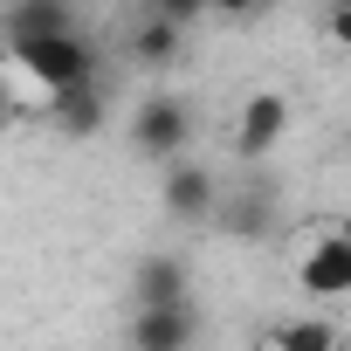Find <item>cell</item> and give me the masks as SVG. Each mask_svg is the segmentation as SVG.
Returning a JSON list of instances; mask_svg holds the SVG:
<instances>
[{
  "instance_id": "cell-17",
  "label": "cell",
  "mask_w": 351,
  "mask_h": 351,
  "mask_svg": "<svg viewBox=\"0 0 351 351\" xmlns=\"http://www.w3.org/2000/svg\"><path fill=\"white\" fill-rule=\"evenodd\" d=\"M324 8H351V0H324Z\"/></svg>"
},
{
  "instance_id": "cell-4",
  "label": "cell",
  "mask_w": 351,
  "mask_h": 351,
  "mask_svg": "<svg viewBox=\"0 0 351 351\" xmlns=\"http://www.w3.org/2000/svg\"><path fill=\"white\" fill-rule=\"evenodd\" d=\"M282 131H289V97H282V90H255V97L241 104L234 152H241V158H262V152L282 145Z\"/></svg>"
},
{
  "instance_id": "cell-8",
  "label": "cell",
  "mask_w": 351,
  "mask_h": 351,
  "mask_svg": "<svg viewBox=\"0 0 351 351\" xmlns=\"http://www.w3.org/2000/svg\"><path fill=\"white\" fill-rule=\"evenodd\" d=\"M104 117H110V97H104L97 83H76V90L49 97V124H56V131H69V138H97V131H104Z\"/></svg>"
},
{
  "instance_id": "cell-15",
  "label": "cell",
  "mask_w": 351,
  "mask_h": 351,
  "mask_svg": "<svg viewBox=\"0 0 351 351\" xmlns=\"http://www.w3.org/2000/svg\"><path fill=\"white\" fill-rule=\"evenodd\" d=\"M207 8H214V14H255L262 0H207Z\"/></svg>"
},
{
  "instance_id": "cell-12",
  "label": "cell",
  "mask_w": 351,
  "mask_h": 351,
  "mask_svg": "<svg viewBox=\"0 0 351 351\" xmlns=\"http://www.w3.org/2000/svg\"><path fill=\"white\" fill-rule=\"evenodd\" d=\"M262 351H337V330L324 317H289L262 337Z\"/></svg>"
},
{
  "instance_id": "cell-13",
  "label": "cell",
  "mask_w": 351,
  "mask_h": 351,
  "mask_svg": "<svg viewBox=\"0 0 351 351\" xmlns=\"http://www.w3.org/2000/svg\"><path fill=\"white\" fill-rule=\"evenodd\" d=\"M152 14H158V21H180V28H186V21H200V14H207V0H152Z\"/></svg>"
},
{
  "instance_id": "cell-10",
  "label": "cell",
  "mask_w": 351,
  "mask_h": 351,
  "mask_svg": "<svg viewBox=\"0 0 351 351\" xmlns=\"http://www.w3.org/2000/svg\"><path fill=\"white\" fill-rule=\"evenodd\" d=\"M234 241H262L269 228H276V193L269 186H248V193H228L221 200V214H214Z\"/></svg>"
},
{
  "instance_id": "cell-1",
  "label": "cell",
  "mask_w": 351,
  "mask_h": 351,
  "mask_svg": "<svg viewBox=\"0 0 351 351\" xmlns=\"http://www.w3.org/2000/svg\"><path fill=\"white\" fill-rule=\"evenodd\" d=\"M8 49H14V62H21L49 97H62V90H76V83H97V56H90L83 35H42V42H8Z\"/></svg>"
},
{
  "instance_id": "cell-11",
  "label": "cell",
  "mask_w": 351,
  "mask_h": 351,
  "mask_svg": "<svg viewBox=\"0 0 351 351\" xmlns=\"http://www.w3.org/2000/svg\"><path fill=\"white\" fill-rule=\"evenodd\" d=\"M180 49H186V28H180V21H158V14L138 21V35H131V56H138L145 69H165Z\"/></svg>"
},
{
  "instance_id": "cell-9",
  "label": "cell",
  "mask_w": 351,
  "mask_h": 351,
  "mask_svg": "<svg viewBox=\"0 0 351 351\" xmlns=\"http://www.w3.org/2000/svg\"><path fill=\"white\" fill-rule=\"evenodd\" d=\"M42 35H76L69 0H14L8 8V42H42Z\"/></svg>"
},
{
  "instance_id": "cell-14",
  "label": "cell",
  "mask_w": 351,
  "mask_h": 351,
  "mask_svg": "<svg viewBox=\"0 0 351 351\" xmlns=\"http://www.w3.org/2000/svg\"><path fill=\"white\" fill-rule=\"evenodd\" d=\"M324 42L351 56V8H330V14H324Z\"/></svg>"
},
{
  "instance_id": "cell-5",
  "label": "cell",
  "mask_w": 351,
  "mask_h": 351,
  "mask_svg": "<svg viewBox=\"0 0 351 351\" xmlns=\"http://www.w3.org/2000/svg\"><path fill=\"white\" fill-rule=\"evenodd\" d=\"M131 296H138V310L193 303V276H186L180 255H138V269H131Z\"/></svg>"
},
{
  "instance_id": "cell-16",
  "label": "cell",
  "mask_w": 351,
  "mask_h": 351,
  "mask_svg": "<svg viewBox=\"0 0 351 351\" xmlns=\"http://www.w3.org/2000/svg\"><path fill=\"white\" fill-rule=\"evenodd\" d=\"M8 117H14V97H8V83H0V131H8Z\"/></svg>"
},
{
  "instance_id": "cell-6",
  "label": "cell",
  "mask_w": 351,
  "mask_h": 351,
  "mask_svg": "<svg viewBox=\"0 0 351 351\" xmlns=\"http://www.w3.org/2000/svg\"><path fill=\"white\" fill-rule=\"evenodd\" d=\"M200 310L172 303V310H131V351H193Z\"/></svg>"
},
{
  "instance_id": "cell-2",
  "label": "cell",
  "mask_w": 351,
  "mask_h": 351,
  "mask_svg": "<svg viewBox=\"0 0 351 351\" xmlns=\"http://www.w3.org/2000/svg\"><path fill=\"white\" fill-rule=\"evenodd\" d=\"M186 145H193V110H186L180 97H165V90H158V97L138 104V117H131V152H138V158L180 165Z\"/></svg>"
},
{
  "instance_id": "cell-3",
  "label": "cell",
  "mask_w": 351,
  "mask_h": 351,
  "mask_svg": "<svg viewBox=\"0 0 351 351\" xmlns=\"http://www.w3.org/2000/svg\"><path fill=\"white\" fill-rule=\"evenodd\" d=\"M158 200H165V214L172 221H186V228H200V221H214L221 214V180H214V165H200V158H180V165H165V186H158Z\"/></svg>"
},
{
  "instance_id": "cell-7",
  "label": "cell",
  "mask_w": 351,
  "mask_h": 351,
  "mask_svg": "<svg viewBox=\"0 0 351 351\" xmlns=\"http://www.w3.org/2000/svg\"><path fill=\"white\" fill-rule=\"evenodd\" d=\"M296 282L310 289V296H351V234H324V241H310V255L296 262Z\"/></svg>"
}]
</instances>
